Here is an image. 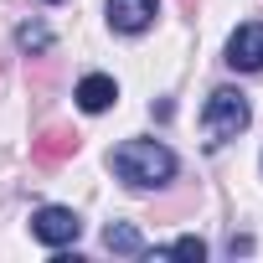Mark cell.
I'll return each mask as SVG.
<instances>
[{
  "mask_svg": "<svg viewBox=\"0 0 263 263\" xmlns=\"http://www.w3.org/2000/svg\"><path fill=\"white\" fill-rule=\"evenodd\" d=\"M114 176L135 191H150V186H165L176 176V155L160 140H124L114 150Z\"/></svg>",
  "mask_w": 263,
  "mask_h": 263,
  "instance_id": "obj_1",
  "label": "cell"
},
{
  "mask_svg": "<svg viewBox=\"0 0 263 263\" xmlns=\"http://www.w3.org/2000/svg\"><path fill=\"white\" fill-rule=\"evenodd\" d=\"M248 119H253V114H248V98H242L237 88H217V93L206 98V108H201V124H206L212 145H222V140L242 135Z\"/></svg>",
  "mask_w": 263,
  "mask_h": 263,
  "instance_id": "obj_2",
  "label": "cell"
},
{
  "mask_svg": "<svg viewBox=\"0 0 263 263\" xmlns=\"http://www.w3.org/2000/svg\"><path fill=\"white\" fill-rule=\"evenodd\" d=\"M31 232H36L47 248H67V242H78L83 217H78L72 206H42V212L31 217Z\"/></svg>",
  "mask_w": 263,
  "mask_h": 263,
  "instance_id": "obj_3",
  "label": "cell"
},
{
  "mask_svg": "<svg viewBox=\"0 0 263 263\" xmlns=\"http://www.w3.org/2000/svg\"><path fill=\"white\" fill-rule=\"evenodd\" d=\"M78 129H67V124H47L42 135L31 140V160L36 165H62V160H72L78 155Z\"/></svg>",
  "mask_w": 263,
  "mask_h": 263,
  "instance_id": "obj_4",
  "label": "cell"
},
{
  "mask_svg": "<svg viewBox=\"0 0 263 263\" xmlns=\"http://www.w3.org/2000/svg\"><path fill=\"white\" fill-rule=\"evenodd\" d=\"M108 26L124 36H140L155 26V0H108Z\"/></svg>",
  "mask_w": 263,
  "mask_h": 263,
  "instance_id": "obj_5",
  "label": "cell"
},
{
  "mask_svg": "<svg viewBox=\"0 0 263 263\" xmlns=\"http://www.w3.org/2000/svg\"><path fill=\"white\" fill-rule=\"evenodd\" d=\"M227 62L237 72H258L263 67V26H237L227 42Z\"/></svg>",
  "mask_w": 263,
  "mask_h": 263,
  "instance_id": "obj_6",
  "label": "cell"
},
{
  "mask_svg": "<svg viewBox=\"0 0 263 263\" xmlns=\"http://www.w3.org/2000/svg\"><path fill=\"white\" fill-rule=\"evenodd\" d=\"M114 98H119V88H114V78H103V72H88V78L78 83L83 114H103V108H114Z\"/></svg>",
  "mask_w": 263,
  "mask_h": 263,
  "instance_id": "obj_7",
  "label": "cell"
},
{
  "mask_svg": "<svg viewBox=\"0 0 263 263\" xmlns=\"http://www.w3.org/2000/svg\"><path fill=\"white\" fill-rule=\"evenodd\" d=\"M103 248H108V253H129V258H135V253H145V237L129 227V222H108V227H103Z\"/></svg>",
  "mask_w": 263,
  "mask_h": 263,
  "instance_id": "obj_8",
  "label": "cell"
},
{
  "mask_svg": "<svg viewBox=\"0 0 263 263\" xmlns=\"http://www.w3.org/2000/svg\"><path fill=\"white\" fill-rule=\"evenodd\" d=\"M16 42H21V52H47V47H52V31L36 26V21H26V26L16 31Z\"/></svg>",
  "mask_w": 263,
  "mask_h": 263,
  "instance_id": "obj_9",
  "label": "cell"
},
{
  "mask_svg": "<svg viewBox=\"0 0 263 263\" xmlns=\"http://www.w3.org/2000/svg\"><path fill=\"white\" fill-rule=\"evenodd\" d=\"M165 253H171V258H186V263H201V258H206V242H201V237H176Z\"/></svg>",
  "mask_w": 263,
  "mask_h": 263,
  "instance_id": "obj_10",
  "label": "cell"
},
{
  "mask_svg": "<svg viewBox=\"0 0 263 263\" xmlns=\"http://www.w3.org/2000/svg\"><path fill=\"white\" fill-rule=\"evenodd\" d=\"M191 6H196V0H186V11H191Z\"/></svg>",
  "mask_w": 263,
  "mask_h": 263,
  "instance_id": "obj_11",
  "label": "cell"
}]
</instances>
